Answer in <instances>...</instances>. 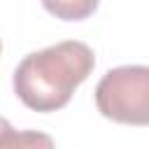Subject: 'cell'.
Masks as SVG:
<instances>
[{
  "instance_id": "obj_2",
  "label": "cell",
  "mask_w": 149,
  "mask_h": 149,
  "mask_svg": "<svg viewBox=\"0 0 149 149\" xmlns=\"http://www.w3.org/2000/svg\"><path fill=\"white\" fill-rule=\"evenodd\" d=\"M95 105L105 119L128 126H149V65H121L102 74Z\"/></svg>"
},
{
  "instance_id": "obj_1",
  "label": "cell",
  "mask_w": 149,
  "mask_h": 149,
  "mask_svg": "<svg viewBox=\"0 0 149 149\" xmlns=\"http://www.w3.org/2000/svg\"><path fill=\"white\" fill-rule=\"evenodd\" d=\"M95 68L93 49L79 40L56 42L42 51L23 56L14 70V91L19 100L35 112H56L65 107L74 88L88 79Z\"/></svg>"
},
{
  "instance_id": "obj_3",
  "label": "cell",
  "mask_w": 149,
  "mask_h": 149,
  "mask_svg": "<svg viewBox=\"0 0 149 149\" xmlns=\"http://www.w3.org/2000/svg\"><path fill=\"white\" fill-rule=\"evenodd\" d=\"M0 149H56L54 140L40 130H14L9 121H2Z\"/></svg>"
},
{
  "instance_id": "obj_4",
  "label": "cell",
  "mask_w": 149,
  "mask_h": 149,
  "mask_svg": "<svg viewBox=\"0 0 149 149\" xmlns=\"http://www.w3.org/2000/svg\"><path fill=\"white\" fill-rule=\"evenodd\" d=\"M42 5L61 21H84L98 9L100 0H42Z\"/></svg>"
}]
</instances>
